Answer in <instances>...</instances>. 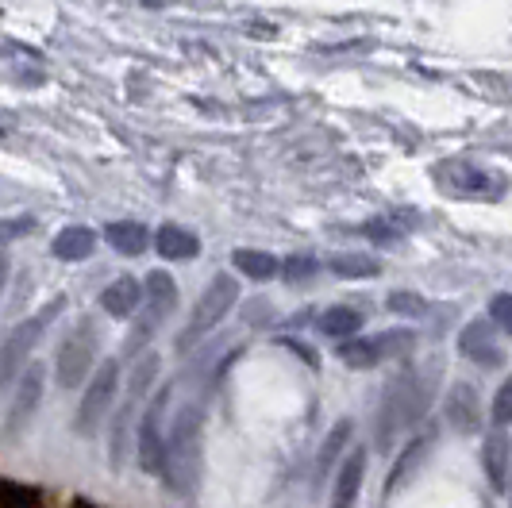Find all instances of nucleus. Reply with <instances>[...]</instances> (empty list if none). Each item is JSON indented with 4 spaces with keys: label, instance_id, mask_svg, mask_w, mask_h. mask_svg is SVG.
I'll return each mask as SVG.
<instances>
[{
    "label": "nucleus",
    "instance_id": "1a4fd4ad",
    "mask_svg": "<svg viewBox=\"0 0 512 508\" xmlns=\"http://www.w3.org/2000/svg\"><path fill=\"white\" fill-rule=\"evenodd\" d=\"M43 366L39 362H27V370L16 378V393H12V408H8V420H4V432L8 435H20L31 424V416H35V408L43 401Z\"/></svg>",
    "mask_w": 512,
    "mask_h": 508
},
{
    "label": "nucleus",
    "instance_id": "4468645a",
    "mask_svg": "<svg viewBox=\"0 0 512 508\" xmlns=\"http://www.w3.org/2000/svg\"><path fill=\"white\" fill-rule=\"evenodd\" d=\"M135 408H139V401L124 397V405L116 408V416H112V432H108V462H112V470H120L128 462V451L135 443Z\"/></svg>",
    "mask_w": 512,
    "mask_h": 508
},
{
    "label": "nucleus",
    "instance_id": "b1692460",
    "mask_svg": "<svg viewBox=\"0 0 512 508\" xmlns=\"http://www.w3.org/2000/svg\"><path fill=\"white\" fill-rule=\"evenodd\" d=\"M351 432H355L351 420H339V424H335L332 435H328L324 447H320V455H316V478H328V474H332V466L339 462V455H343V447H347Z\"/></svg>",
    "mask_w": 512,
    "mask_h": 508
},
{
    "label": "nucleus",
    "instance_id": "7ed1b4c3",
    "mask_svg": "<svg viewBox=\"0 0 512 508\" xmlns=\"http://www.w3.org/2000/svg\"><path fill=\"white\" fill-rule=\"evenodd\" d=\"M174 308H178V281L170 278L166 270H151L147 281H143V305L135 312V324H131L128 339H124V355H143L151 347V339L158 335V328L174 316Z\"/></svg>",
    "mask_w": 512,
    "mask_h": 508
},
{
    "label": "nucleus",
    "instance_id": "7c9ffc66",
    "mask_svg": "<svg viewBox=\"0 0 512 508\" xmlns=\"http://www.w3.org/2000/svg\"><path fill=\"white\" fill-rule=\"evenodd\" d=\"M366 235H370V239H378V243H385V247L401 239V231L389 228V224H382V220H370V224H366Z\"/></svg>",
    "mask_w": 512,
    "mask_h": 508
},
{
    "label": "nucleus",
    "instance_id": "6e6552de",
    "mask_svg": "<svg viewBox=\"0 0 512 508\" xmlns=\"http://www.w3.org/2000/svg\"><path fill=\"white\" fill-rule=\"evenodd\" d=\"M170 385L147 397V408L135 424V455L147 474H162V447H166V408H170Z\"/></svg>",
    "mask_w": 512,
    "mask_h": 508
},
{
    "label": "nucleus",
    "instance_id": "393cba45",
    "mask_svg": "<svg viewBox=\"0 0 512 508\" xmlns=\"http://www.w3.org/2000/svg\"><path fill=\"white\" fill-rule=\"evenodd\" d=\"M158 370H162V358L154 355V351H143L128 378L131 401H147V397H151V385H154V378H158Z\"/></svg>",
    "mask_w": 512,
    "mask_h": 508
},
{
    "label": "nucleus",
    "instance_id": "ddd939ff",
    "mask_svg": "<svg viewBox=\"0 0 512 508\" xmlns=\"http://www.w3.org/2000/svg\"><path fill=\"white\" fill-rule=\"evenodd\" d=\"M362 478H366V451H351V455L339 462L335 470V482H332V508H355L359 501V489Z\"/></svg>",
    "mask_w": 512,
    "mask_h": 508
},
{
    "label": "nucleus",
    "instance_id": "6ab92c4d",
    "mask_svg": "<svg viewBox=\"0 0 512 508\" xmlns=\"http://www.w3.org/2000/svg\"><path fill=\"white\" fill-rule=\"evenodd\" d=\"M104 239H108L112 251L128 254V258H139V254L151 247V231L143 228V224H135V220H116V224H108V228H104Z\"/></svg>",
    "mask_w": 512,
    "mask_h": 508
},
{
    "label": "nucleus",
    "instance_id": "cd10ccee",
    "mask_svg": "<svg viewBox=\"0 0 512 508\" xmlns=\"http://www.w3.org/2000/svg\"><path fill=\"white\" fill-rule=\"evenodd\" d=\"M312 274H316V258H312V254H289L282 262V278L289 281V285L308 281Z\"/></svg>",
    "mask_w": 512,
    "mask_h": 508
},
{
    "label": "nucleus",
    "instance_id": "c85d7f7f",
    "mask_svg": "<svg viewBox=\"0 0 512 508\" xmlns=\"http://www.w3.org/2000/svg\"><path fill=\"white\" fill-rule=\"evenodd\" d=\"M489 320H493V328H501L505 335H512V293H497V297L489 301Z\"/></svg>",
    "mask_w": 512,
    "mask_h": 508
},
{
    "label": "nucleus",
    "instance_id": "f257e3e1",
    "mask_svg": "<svg viewBox=\"0 0 512 508\" xmlns=\"http://www.w3.org/2000/svg\"><path fill=\"white\" fill-rule=\"evenodd\" d=\"M205 470V408L197 401L181 405L170 420L166 447H162V482L178 497H193Z\"/></svg>",
    "mask_w": 512,
    "mask_h": 508
},
{
    "label": "nucleus",
    "instance_id": "423d86ee",
    "mask_svg": "<svg viewBox=\"0 0 512 508\" xmlns=\"http://www.w3.org/2000/svg\"><path fill=\"white\" fill-rule=\"evenodd\" d=\"M97 355H101V331L93 320H77L74 331L62 339L58 358H54V378L62 389H77L81 381L97 370Z\"/></svg>",
    "mask_w": 512,
    "mask_h": 508
},
{
    "label": "nucleus",
    "instance_id": "aec40b11",
    "mask_svg": "<svg viewBox=\"0 0 512 508\" xmlns=\"http://www.w3.org/2000/svg\"><path fill=\"white\" fill-rule=\"evenodd\" d=\"M316 328H320V335H332V339L343 343V339H351V335L362 331V312L351 305H332L328 312H320Z\"/></svg>",
    "mask_w": 512,
    "mask_h": 508
},
{
    "label": "nucleus",
    "instance_id": "5701e85b",
    "mask_svg": "<svg viewBox=\"0 0 512 508\" xmlns=\"http://www.w3.org/2000/svg\"><path fill=\"white\" fill-rule=\"evenodd\" d=\"M328 270H332L335 278H374L382 266H378V258L374 254H362V251H351V254H328Z\"/></svg>",
    "mask_w": 512,
    "mask_h": 508
},
{
    "label": "nucleus",
    "instance_id": "4be33fe9",
    "mask_svg": "<svg viewBox=\"0 0 512 508\" xmlns=\"http://www.w3.org/2000/svg\"><path fill=\"white\" fill-rule=\"evenodd\" d=\"M231 266L251 281H270V278H278V274H282V262L266 251H235L231 254Z\"/></svg>",
    "mask_w": 512,
    "mask_h": 508
},
{
    "label": "nucleus",
    "instance_id": "2f4dec72",
    "mask_svg": "<svg viewBox=\"0 0 512 508\" xmlns=\"http://www.w3.org/2000/svg\"><path fill=\"white\" fill-rule=\"evenodd\" d=\"M24 231H31V220H0V243H12Z\"/></svg>",
    "mask_w": 512,
    "mask_h": 508
},
{
    "label": "nucleus",
    "instance_id": "2eb2a0df",
    "mask_svg": "<svg viewBox=\"0 0 512 508\" xmlns=\"http://www.w3.org/2000/svg\"><path fill=\"white\" fill-rule=\"evenodd\" d=\"M139 305H143V281L135 278H116L104 285L101 293V308L108 312V316H116V320H128V316H135L139 312Z\"/></svg>",
    "mask_w": 512,
    "mask_h": 508
},
{
    "label": "nucleus",
    "instance_id": "39448f33",
    "mask_svg": "<svg viewBox=\"0 0 512 508\" xmlns=\"http://www.w3.org/2000/svg\"><path fill=\"white\" fill-rule=\"evenodd\" d=\"M62 308H66V297H54L51 305H43L35 316H27L24 324H16V328H12V335H8V339H4V347H0V389H8L12 381L24 374L27 362H31V351L39 347L43 331L51 328L54 320L62 316Z\"/></svg>",
    "mask_w": 512,
    "mask_h": 508
},
{
    "label": "nucleus",
    "instance_id": "f3484780",
    "mask_svg": "<svg viewBox=\"0 0 512 508\" xmlns=\"http://www.w3.org/2000/svg\"><path fill=\"white\" fill-rule=\"evenodd\" d=\"M432 443H436V432L428 435H416L409 447L401 451V458L393 462V470H389V478H385V493H393V489H401V485L409 482L412 474L420 470V462L428 458V451H432Z\"/></svg>",
    "mask_w": 512,
    "mask_h": 508
},
{
    "label": "nucleus",
    "instance_id": "9d476101",
    "mask_svg": "<svg viewBox=\"0 0 512 508\" xmlns=\"http://www.w3.org/2000/svg\"><path fill=\"white\" fill-rule=\"evenodd\" d=\"M459 351H462V358H470V362H478V366H486V370L505 366V347H501V339H497L493 320H470L459 335Z\"/></svg>",
    "mask_w": 512,
    "mask_h": 508
},
{
    "label": "nucleus",
    "instance_id": "dca6fc26",
    "mask_svg": "<svg viewBox=\"0 0 512 508\" xmlns=\"http://www.w3.org/2000/svg\"><path fill=\"white\" fill-rule=\"evenodd\" d=\"M151 247L162 254V258H170V262H189V258H197V254H201V239H197L189 228L162 224V228L151 235Z\"/></svg>",
    "mask_w": 512,
    "mask_h": 508
},
{
    "label": "nucleus",
    "instance_id": "a878e982",
    "mask_svg": "<svg viewBox=\"0 0 512 508\" xmlns=\"http://www.w3.org/2000/svg\"><path fill=\"white\" fill-rule=\"evenodd\" d=\"M455 178L459 181H447L443 189H451V193H459V197H489V178L486 170H470L466 162H455Z\"/></svg>",
    "mask_w": 512,
    "mask_h": 508
},
{
    "label": "nucleus",
    "instance_id": "9b49d317",
    "mask_svg": "<svg viewBox=\"0 0 512 508\" xmlns=\"http://www.w3.org/2000/svg\"><path fill=\"white\" fill-rule=\"evenodd\" d=\"M447 424L462 435H474L482 428V397H478V389L470 385V381H455L451 389H447Z\"/></svg>",
    "mask_w": 512,
    "mask_h": 508
},
{
    "label": "nucleus",
    "instance_id": "72a5a7b5",
    "mask_svg": "<svg viewBox=\"0 0 512 508\" xmlns=\"http://www.w3.org/2000/svg\"><path fill=\"white\" fill-rule=\"evenodd\" d=\"M509 508H512V474H509Z\"/></svg>",
    "mask_w": 512,
    "mask_h": 508
},
{
    "label": "nucleus",
    "instance_id": "f8f14e48",
    "mask_svg": "<svg viewBox=\"0 0 512 508\" xmlns=\"http://www.w3.org/2000/svg\"><path fill=\"white\" fill-rule=\"evenodd\" d=\"M482 470H486L489 485L501 493L509 489V474H512V443L505 428H489L486 439H482Z\"/></svg>",
    "mask_w": 512,
    "mask_h": 508
},
{
    "label": "nucleus",
    "instance_id": "a211bd4d",
    "mask_svg": "<svg viewBox=\"0 0 512 508\" xmlns=\"http://www.w3.org/2000/svg\"><path fill=\"white\" fill-rule=\"evenodd\" d=\"M93 251H97V231L81 228V224L62 228L51 243V254L54 258H62V262H85Z\"/></svg>",
    "mask_w": 512,
    "mask_h": 508
},
{
    "label": "nucleus",
    "instance_id": "bb28decb",
    "mask_svg": "<svg viewBox=\"0 0 512 508\" xmlns=\"http://www.w3.org/2000/svg\"><path fill=\"white\" fill-rule=\"evenodd\" d=\"M489 416H493V424L497 428H505L512 424V374L501 381V389L493 393V405H489Z\"/></svg>",
    "mask_w": 512,
    "mask_h": 508
},
{
    "label": "nucleus",
    "instance_id": "c756f323",
    "mask_svg": "<svg viewBox=\"0 0 512 508\" xmlns=\"http://www.w3.org/2000/svg\"><path fill=\"white\" fill-rule=\"evenodd\" d=\"M389 308L393 312H405V316H424L428 312L424 297H416V293H389Z\"/></svg>",
    "mask_w": 512,
    "mask_h": 508
},
{
    "label": "nucleus",
    "instance_id": "f03ea898",
    "mask_svg": "<svg viewBox=\"0 0 512 508\" xmlns=\"http://www.w3.org/2000/svg\"><path fill=\"white\" fill-rule=\"evenodd\" d=\"M432 389H436V370L424 378L412 366H405L385 385L382 408H378V451H393V439L424 420V412L432 405Z\"/></svg>",
    "mask_w": 512,
    "mask_h": 508
},
{
    "label": "nucleus",
    "instance_id": "473e14b6",
    "mask_svg": "<svg viewBox=\"0 0 512 508\" xmlns=\"http://www.w3.org/2000/svg\"><path fill=\"white\" fill-rule=\"evenodd\" d=\"M8 270H12V266H8V254L0 251V293H4V285H8Z\"/></svg>",
    "mask_w": 512,
    "mask_h": 508
},
{
    "label": "nucleus",
    "instance_id": "0eeeda50",
    "mask_svg": "<svg viewBox=\"0 0 512 508\" xmlns=\"http://www.w3.org/2000/svg\"><path fill=\"white\" fill-rule=\"evenodd\" d=\"M120 381H124V370H120V362H116V358H108V362H101V366L93 370V378H89V385H85V397H81L77 416H74L77 435L101 432V424L108 420V412L116 408Z\"/></svg>",
    "mask_w": 512,
    "mask_h": 508
},
{
    "label": "nucleus",
    "instance_id": "20e7f679",
    "mask_svg": "<svg viewBox=\"0 0 512 508\" xmlns=\"http://www.w3.org/2000/svg\"><path fill=\"white\" fill-rule=\"evenodd\" d=\"M235 305H239V278H235V274H216V278L205 285V293L197 297L193 316H189V324H185V331H181V339L174 347H178L181 355H189L197 343H205L208 335L224 324V316H228Z\"/></svg>",
    "mask_w": 512,
    "mask_h": 508
},
{
    "label": "nucleus",
    "instance_id": "412c9836",
    "mask_svg": "<svg viewBox=\"0 0 512 508\" xmlns=\"http://www.w3.org/2000/svg\"><path fill=\"white\" fill-rule=\"evenodd\" d=\"M339 358L351 366V370H370L378 366L382 358V347H378V335H351L339 343Z\"/></svg>",
    "mask_w": 512,
    "mask_h": 508
}]
</instances>
